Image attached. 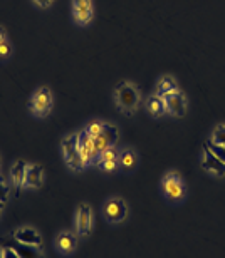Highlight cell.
<instances>
[{
    "label": "cell",
    "instance_id": "cell-18",
    "mask_svg": "<svg viewBox=\"0 0 225 258\" xmlns=\"http://www.w3.org/2000/svg\"><path fill=\"white\" fill-rule=\"evenodd\" d=\"M173 91H178V84L177 81L173 79L172 76H161V79L158 81V92L156 94L160 96H165L168 92H173Z\"/></svg>",
    "mask_w": 225,
    "mask_h": 258
},
{
    "label": "cell",
    "instance_id": "cell-29",
    "mask_svg": "<svg viewBox=\"0 0 225 258\" xmlns=\"http://www.w3.org/2000/svg\"><path fill=\"white\" fill-rule=\"evenodd\" d=\"M4 206H5V203H2V201H0V213H2V210H4Z\"/></svg>",
    "mask_w": 225,
    "mask_h": 258
},
{
    "label": "cell",
    "instance_id": "cell-20",
    "mask_svg": "<svg viewBox=\"0 0 225 258\" xmlns=\"http://www.w3.org/2000/svg\"><path fill=\"white\" fill-rule=\"evenodd\" d=\"M118 156H120V149H118L116 144H115V146L108 148L103 154H101L99 159H98V163H101V161H112V159H118ZM98 163H96V164H98Z\"/></svg>",
    "mask_w": 225,
    "mask_h": 258
},
{
    "label": "cell",
    "instance_id": "cell-25",
    "mask_svg": "<svg viewBox=\"0 0 225 258\" xmlns=\"http://www.w3.org/2000/svg\"><path fill=\"white\" fill-rule=\"evenodd\" d=\"M9 191H10L9 184H5L4 181H0V201H2V203H5V201H7Z\"/></svg>",
    "mask_w": 225,
    "mask_h": 258
},
{
    "label": "cell",
    "instance_id": "cell-16",
    "mask_svg": "<svg viewBox=\"0 0 225 258\" xmlns=\"http://www.w3.org/2000/svg\"><path fill=\"white\" fill-rule=\"evenodd\" d=\"M146 109L153 117H161L163 114H166V104L163 96L160 94H151L146 99Z\"/></svg>",
    "mask_w": 225,
    "mask_h": 258
},
{
    "label": "cell",
    "instance_id": "cell-2",
    "mask_svg": "<svg viewBox=\"0 0 225 258\" xmlns=\"http://www.w3.org/2000/svg\"><path fill=\"white\" fill-rule=\"evenodd\" d=\"M61 146H63V156L66 164L73 169V171H83V169L88 168V164L84 163V159L81 158L79 154V148H78V134L71 133L66 138H63L61 141Z\"/></svg>",
    "mask_w": 225,
    "mask_h": 258
},
{
    "label": "cell",
    "instance_id": "cell-13",
    "mask_svg": "<svg viewBox=\"0 0 225 258\" xmlns=\"http://www.w3.org/2000/svg\"><path fill=\"white\" fill-rule=\"evenodd\" d=\"M44 183V168L42 164H29L25 171V183L24 188L27 189H39Z\"/></svg>",
    "mask_w": 225,
    "mask_h": 258
},
{
    "label": "cell",
    "instance_id": "cell-5",
    "mask_svg": "<svg viewBox=\"0 0 225 258\" xmlns=\"http://www.w3.org/2000/svg\"><path fill=\"white\" fill-rule=\"evenodd\" d=\"M103 211H104V218L108 220V223H112V225L121 223L128 216V206L121 196H109V198L104 201Z\"/></svg>",
    "mask_w": 225,
    "mask_h": 258
},
{
    "label": "cell",
    "instance_id": "cell-14",
    "mask_svg": "<svg viewBox=\"0 0 225 258\" xmlns=\"http://www.w3.org/2000/svg\"><path fill=\"white\" fill-rule=\"evenodd\" d=\"M138 153L133 148L120 149V156H118V164L123 173H133L138 168Z\"/></svg>",
    "mask_w": 225,
    "mask_h": 258
},
{
    "label": "cell",
    "instance_id": "cell-19",
    "mask_svg": "<svg viewBox=\"0 0 225 258\" xmlns=\"http://www.w3.org/2000/svg\"><path fill=\"white\" fill-rule=\"evenodd\" d=\"M203 148L205 149H208L213 156H217L220 161H223L225 163V148L223 146H220V144H217L215 141H212V139H207V143L203 144Z\"/></svg>",
    "mask_w": 225,
    "mask_h": 258
},
{
    "label": "cell",
    "instance_id": "cell-10",
    "mask_svg": "<svg viewBox=\"0 0 225 258\" xmlns=\"http://www.w3.org/2000/svg\"><path fill=\"white\" fill-rule=\"evenodd\" d=\"M73 17L79 25H86L93 19V2L91 0H73Z\"/></svg>",
    "mask_w": 225,
    "mask_h": 258
},
{
    "label": "cell",
    "instance_id": "cell-3",
    "mask_svg": "<svg viewBox=\"0 0 225 258\" xmlns=\"http://www.w3.org/2000/svg\"><path fill=\"white\" fill-rule=\"evenodd\" d=\"M161 191L165 195V198L168 201H172V203H178V201L185 200L187 189L180 173L177 171L166 173L161 179Z\"/></svg>",
    "mask_w": 225,
    "mask_h": 258
},
{
    "label": "cell",
    "instance_id": "cell-7",
    "mask_svg": "<svg viewBox=\"0 0 225 258\" xmlns=\"http://www.w3.org/2000/svg\"><path fill=\"white\" fill-rule=\"evenodd\" d=\"M118 141V129L109 124V122H104L103 124V131L98 138L94 139V146H96V153H98V159L103 154L106 149L115 146Z\"/></svg>",
    "mask_w": 225,
    "mask_h": 258
},
{
    "label": "cell",
    "instance_id": "cell-26",
    "mask_svg": "<svg viewBox=\"0 0 225 258\" xmlns=\"http://www.w3.org/2000/svg\"><path fill=\"white\" fill-rule=\"evenodd\" d=\"M2 250V258H20L12 248H0Z\"/></svg>",
    "mask_w": 225,
    "mask_h": 258
},
{
    "label": "cell",
    "instance_id": "cell-8",
    "mask_svg": "<svg viewBox=\"0 0 225 258\" xmlns=\"http://www.w3.org/2000/svg\"><path fill=\"white\" fill-rule=\"evenodd\" d=\"M163 99H165V104H166V112H170V114L175 116V117L185 116L187 99H185V96H183L180 91L168 92V94L163 96Z\"/></svg>",
    "mask_w": 225,
    "mask_h": 258
},
{
    "label": "cell",
    "instance_id": "cell-1",
    "mask_svg": "<svg viewBox=\"0 0 225 258\" xmlns=\"http://www.w3.org/2000/svg\"><path fill=\"white\" fill-rule=\"evenodd\" d=\"M115 101L125 114L131 116L135 114L138 106H140V92H138L135 84L121 81L115 89Z\"/></svg>",
    "mask_w": 225,
    "mask_h": 258
},
{
    "label": "cell",
    "instance_id": "cell-11",
    "mask_svg": "<svg viewBox=\"0 0 225 258\" xmlns=\"http://www.w3.org/2000/svg\"><path fill=\"white\" fill-rule=\"evenodd\" d=\"M202 168L205 169L207 173L213 174V176L225 178V163L220 161L217 156H213L205 148H203V156H202Z\"/></svg>",
    "mask_w": 225,
    "mask_h": 258
},
{
    "label": "cell",
    "instance_id": "cell-4",
    "mask_svg": "<svg viewBox=\"0 0 225 258\" xmlns=\"http://www.w3.org/2000/svg\"><path fill=\"white\" fill-rule=\"evenodd\" d=\"M29 109L34 116L45 117L52 109V92L49 87H39L29 101Z\"/></svg>",
    "mask_w": 225,
    "mask_h": 258
},
{
    "label": "cell",
    "instance_id": "cell-27",
    "mask_svg": "<svg viewBox=\"0 0 225 258\" xmlns=\"http://www.w3.org/2000/svg\"><path fill=\"white\" fill-rule=\"evenodd\" d=\"M34 2L40 5V7H49V5L52 4V0H34Z\"/></svg>",
    "mask_w": 225,
    "mask_h": 258
},
{
    "label": "cell",
    "instance_id": "cell-17",
    "mask_svg": "<svg viewBox=\"0 0 225 258\" xmlns=\"http://www.w3.org/2000/svg\"><path fill=\"white\" fill-rule=\"evenodd\" d=\"M15 253H17L20 258H44V253L40 251V248L37 246H30V245H22L17 241L15 246H10Z\"/></svg>",
    "mask_w": 225,
    "mask_h": 258
},
{
    "label": "cell",
    "instance_id": "cell-22",
    "mask_svg": "<svg viewBox=\"0 0 225 258\" xmlns=\"http://www.w3.org/2000/svg\"><path fill=\"white\" fill-rule=\"evenodd\" d=\"M86 129V133L89 134V138H93L96 139L101 134V131H103V122H99V121H94V122H91V124H88L84 127Z\"/></svg>",
    "mask_w": 225,
    "mask_h": 258
},
{
    "label": "cell",
    "instance_id": "cell-12",
    "mask_svg": "<svg viewBox=\"0 0 225 258\" xmlns=\"http://www.w3.org/2000/svg\"><path fill=\"white\" fill-rule=\"evenodd\" d=\"M14 240L19 241L22 245H30V246H37L42 248V236L39 235V231H35L34 228L24 226V228H17L14 231Z\"/></svg>",
    "mask_w": 225,
    "mask_h": 258
},
{
    "label": "cell",
    "instance_id": "cell-24",
    "mask_svg": "<svg viewBox=\"0 0 225 258\" xmlns=\"http://www.w3.org/2000/svg\"><path fill=\"white\" fill-rule=\"evenodd\" d=\"M10 50H12V45H10L9 40L0 42V57H7V55L10 54Z\"/></svg>",
    "mask_w": 225,
    "mask_h": 258
},
{
    "label": "cell",
    "instance_id": "cell-28",
    "mask_svg": "<svg viewBox=\"0 0 225 258\" xmlns=\"http://www.w3.org/2000/svg\"><path fill=\"white\" fill-rule=\"evenodd\" d=\"M4 40H7V30L0 25V42H4Z\"/></svg>",
    "mask_w": 225,
    "mask_h": 258
},
{
    "label": "cell",
    "instance_id": "cell-6",
    "mask_svg": "<svg viewBox=\"0 0 225 258\" xmlns=\"http://www.w3.org/2000/svg\"><path fill=\"white\" fill-rule=\"evenodd\" d=\"M76 228L81 236H88L93 230V210L88 203H81L76 210Z\"/></svg>",
    "mask_w": 225,
    "mask_h": 258
},
{
    "label": "cell",
    "instance_id": "cell-21",
    "mask_svg": "<svg viewBox=\"0 0 225 258\" xmlns=\"http://www.w3.org/2000/svg\"><path fill=\"white\" fill-rule=\"evenodd\" d=\"M212 141H215L217 144H220V146L225 148V124H218L215 129H213L212 133Z\"/></svg>",
    "mask_w": 225,
    "mask_h": 258
},
{
    "label": "cell",
    "instance_id": "cell-9",
    "mask_svg": "<svg viewBox=\"0 0 225 258\" xmlns=\"http://www.w3.org/2000/svg\"><path fill=\"white\" fill-rule=\"evenodd\" d=\"M29 164L24 159H17L14 163V166L10 168V188L14 189V196H19L20 191L24 189L25 183V171H27Z\"/></svg>",
    "mask_w": 225,
    "mask_h": 258
},
{
    "label": "cell",
    "instance_id": "cell-23",
    "mask_svg": "<svg viewBox=\"0 0 225 258\" xmlns=\"http://www.w3.org/2000/svg\"><path fill=\"white\" fill-rule=\"evenodd\" d=\"M103 173H112L116 169H120V164H118V159H112V161H101L96 164Z\"/></svg>",
    "mask_w": 225,
    "mask_h": 258
},
{
    "label": "cell",
    "instance_id": "cell-30",
    "mask_svg": "<svg viewBox=\"0 0 225 258\" xmlns=\"http://www.w3.org/2000/svg\"><path fill=\"white\" fill-rule=\"evenodd\" d=\"M0 258H2V250H0Z\"/></svg>",
    "mask_w": 225,
    "mask_h": 258
},
{
    "label": "cell",
    "instance_id": "cell-15",
    "mask_svg": "<svg viewBox=\"0 0 225 258\" xmlns=\"http://www.w3.org/2000/svg\"><path fill=\"white\" fill-rule=\"evenodd\" d=\"M78 246V236L73 231H61L55 238V248L59 250V253L71 255Z\"/></svg>",
    "mask_w": 225,
    "mask_h": 258
}]
</instances>
